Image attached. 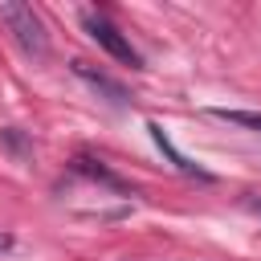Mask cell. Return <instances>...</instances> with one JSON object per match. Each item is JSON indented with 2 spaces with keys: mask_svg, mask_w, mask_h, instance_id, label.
I'll use <instances>...</instances> for the list:
<instances>
[{
  "mask_svg": "<svg viewBox=\"0 0 261 261\" xmlns=\"http://www.w3.org/2000/svg\"><path fill=\"white\" fill-rule=\"evenodd\" d=\"M0 20H4V29L12 33V41H16L33 61H45V57H49V33H45V20L33 12V4L4 0V4H0Z\"/></svg>",
  "mask_w": 261,
  "mask_h": 261,
  "instance_id": "6da1fadb",
  "label": "cell"
},
{
  "mask_svg": "<svg viewBox=\"0 0 261 261\" xmlns=\"http://www.w3.org/2000/svg\"><path fill=\"white\" fill-rule=\"evenodd\" d=\"M73 171H77V175H90V179H98V184H106V188H114V192H122V196L130 192V188H126V184H122L114 171H106L98 159H86V155H77V159H73Z\"/></svg>",
  "mask_w": 261,
  "mask_h": 261,
  "instance_id": "5b68a950",
  "label": "cell"
},
{
  "mask_svg": "<svg viewBox=\"0 0 261 261\" xmlns=\"http://www.w3.org/2000/svg\"><path fill=\"white\" fill-rule=\"evenodd\" d=\"M69 69H73V73H77V77H82V82H86L90 90H98V94H102L106 102H114V106H126V102H130V98H126V90H122V86H118V82H114L110 73L94 69L90 61H73Z\"/></svg>",
  "mask_w": 261,
  "mask_h": 261,
  "instance_id": "3957f363",
  "label": "cell"
},
{
  "mask_svg": "<svg viewBox=\"0 0 261 261\" xmlns=\"http://www.w3.org/2000/svg\"><path fill=\"white\" fill-rule=\"evenodd\" d=\"M82 20H86V33H90V37H94V41H98V45H102L114 61H122V65H130V69H143L139 49L130 45V37H126V33H122L110 16H102V12H94V8H90Z\"/></svg>",
  "mask_w": 261,
  "mask_h": 261,
  "instance_id": "7a4b0ae2",
  "label": "cell"
},
{
  "mask_svg": "<svg viewBox=\"0 0 261 261\" xmlns=\"http://www.w3.org/2000/svg\"><path fill=\"white\" fill-rule=\"evenodd\" d=\"M0 249H12V237H4V232H0Z\"/></svg>",
  "mask_w": 261,
  "mask_h": 261,
  "instance_id": "52a82bcc",
  "label": "cell"
},
{
  "mask_svg": "<svg viewBox=\"0 0 261 261\" xmlns=\"http://www.w3.org/2000/svg\"><path fill=\"white\" fill-rule=\"evenodd\" d=\"M147 130H151V139H155V147H159V151H163V155H167V159H171V163H175V167H179L184 175H196V179H212V175H208L204 167H196V163H192L188 155H179V151H175V143L167 139V130H163L159 122H147Z\"/></svg>",
  "mask_w": 261,
  "mask_h": 261,
  "instance_id": "277c9868",
  "label": "cell"
},
{
  "mask_svg": "<svg viewBox=\"0 0 261 261\" xmlns=\"http://www.w3.org/2000/svg\"><path fill=\"white\" fill-rule=\"evenodd\" d=\"M216 118H224V122H237V126H249V130H261V114H253V110H212Z\"/></svg>",
  "mask_w": 261,
  "mask_h": 261,
  "instance_id": "8992f818",
  "label": "cell"
},
{
  "mask_svg": "<svg viewBox=\"0 0 261 261\" xmlns=\"http://www.w3.org/2000/svg\"><path fill=\"white\" fill-rule=\"evenodd\" d=\"M253 208H257V212H261V200H257V204H253Z\"/></svg>",
  "mask_w": 261,
  "mask_h": 261,
  "instance_id": "ba28073f",
  "label": "cell"
}]
</instances>
